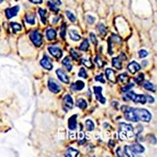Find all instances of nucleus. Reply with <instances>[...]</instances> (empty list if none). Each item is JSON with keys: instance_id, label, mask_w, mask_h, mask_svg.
Instances as JSON below:
<instances>
[{"instance_id": "nucleus-1", "label": "nucleus", "mask_w": 157, "mask_h": 157, "mask_svg": "<svg viewBox=\"0 0 157 157\" xmlns=\"http://www.w3.org/2000/svg\"><path fill=\"white\" fill-rule=\"evenodd\" d=\"M145 152V148L140 144L135 143L131 146H125L124 148V152L130 157L135 156L138 153H142Z\"/></svg>"}, {"instance_id": "nucleus-2", "label": "nucleus", "mask_w": 157, "mask_h": 157, "mask_svg": "<svg viewBox=\"0 0 157 157\" xmlns=\"http://www.w3.org/2000/svg\"><path fill=\"white\" fill-rule=\"evenodd\" d=\"M119 133L121 138L122 136H123L122 138V140L124 138H132L134 136L133 128L130 125H128V124L124 123H120Z\"/></svg>"}, {"instance_id": "nucleus-3", "label": "nucleus", "mask_w": 157, "mask_h": 157, "mask_svg": "<svg viewBox=\"0 0 157 157\" xmlns=\"http://www.w3.org/2000/svg\"><path fill=\"white\" fill-rule=\"evenodd\" d=\"M127 100H131L135 103H141L144 104L146 103L147 100L145 95L143 94H136L133 91H131L127 93L124 97V101H126Z\"/></svg>"}, {"instance_id": "nucleus-4", "label": "nucleus", "mask_w": 157, "mask_h": 157, "mask_svg": "<svg viewBox=\"0 0 157 157\" xmlns=\"http://www.w3.org/2000/svg\"><path fill=\"white\" fill-rule=\"evenodd\" d=\"M135 114L138 121L150 122L152 119L151 113L148 110L143 108H134Z\"/></svg>"}, {"instance_id": "nucleus-5", "label": "nucleus", "mask_w": 157, "mask_h": 157, "mask_svg": "<svg viewBox=\"0 0 157 157\" xmlns=\"http://www.w3.org/2000/svg\"><path fill=\"white\" fill-rule=\"evenodd\" d=\"M30 38L32 43L36 47H40L42 44V35L37 30L32 31L30 35Z\"/></svg>"}, {"instance_id": "nucleus-6", "label": "nucleus", "mask_w": 157, "mask_h": 157, "mask_svg": "<svg viewBox=\"0 0 157 157\" xmlns=\"http://www.w3.org/2000/svg\"><path fill=\"white\" fill-rule=\"evenodd\" d=\"M125 107L126 109L124 111L125 118L128 121H131L133 122H138V119L135 114L133 107H128L126 106Z\"/></svg>"}, {"instance_id": "nucleus-7", "label": "nucleus", "mask_w": 157, "mask_h": 157, "mask_svg": "<svg viewBox=\"0 0 157 157\" xmlns=\"http://www.w3.org/2000/svg\"><path fill=\"white\" fill-rule=\"evenodd\" d=\"M126 57L124 54H121L119 56L113 58L112 61L113 66L116 69L118 70H121L122 69V61L126 60Z\"/></svg>"}, {"instance_id": "nucleus-8", "label": "nucleus", "mask_w": 157, "mask_h": 157, "mask_svg": "<svg viewBox=\"0 0 157 157\" xmlns=\"http://www.w3.org/2000/svg\"><path fill=\"white\" fill-rule=\"evenodd\" d=\"M20 10V7L18 6H15L13 7L7 8L5 10V15L8 19H11L14 16L17 15L18 12Z\"/></svg>"}, {"instance_id": "nucleus-9", "label": "nucleus", "mask_w": 157, "mask_h": 157, "mask_svg": "<svg viewBox=\"0 0 157 157\" xmlns=\"http://www.w3.org/2000/svg\"><path fill=\"white\" fill-rule=\"evenodd\" d=\"M94 92L96 97V100L100 101L101 104H105L106 103V98L103 97L102 95V87L101 86H94L93 87Z\"/></svg>"}, {"instance_id": "nucleus-10", "label": "nucleus", "mask_w": 157, "mask_h": 157, "mask_svg": "<svg viewBox=\"0 0 157 157\" xmlns=\"http://www.w3.org/2000/svg\"><path fill=\"white\" fill-rule=\"evenodd\" d=\"M40 65H42L44 69L48 70H51L53 69V65L52 64V61L51 59V58L47 55H45L43 59L41 60Z\"/></svg>"}, {"instance_id": "nucleus-11", "label": "nucleus", "mask_w": 157, "mask_h": 157, "mask_svg": "<svg viewBox=\"0 0 157 157\" xmlns=\"http://www.w3.org/2000/svg\"><path fill=\"white\" fill-rule=\"evenodd\" d=\"M48 87L51 92L55 94L59 93L61 91V87L57 82L52 79H50L48 81Z\"/></svg>"}, {"instance_id": "nucleus-12", "label": "nucleus", "mask_w": 157, "mask_h": 157, "mask_svg": "<svg viewBox=\"0 0 157 157\" xmlns=\"http://www.w3.org/2000/svg\"><path fill=\"white\" fill-rule=\"evenodd\" d=\"M48 51L52 56L55 57L56 59H61L62 57V51L59 48L50 47L48 48Z\"/></svg>"}, {"instance_id": "nucleus-13", "label": "nucleus", "mask_w": 157, "mask_h": 157, "mask_svg": "<svg viewBox=\"0 0 157 157\" xmlns=\"http://www.w3.org/2000/svg\"><path fill=\"white\" fill-rule=\"evenodd\" d=\"M56 74L57 75L58 78L60 79V80H61L65 84H69L70 80H69V77H68V76L66 74L62 69H57L56 70Z\"/></svg>"}, {"instance_id": "nucleus-14", "label": "nucleus", "mask_w": 157, "mask_h": 157, "mask_svg": "<svg viewBox=\"0 0 157 157\" xmlns=\"http://www.w3.org/2000/svg\"><path fill=\"white\" fill-rule=\"evenodd\" d=\"M116 72L114 70H113L111 69H107L106 70V76L107 79V80H110V82H113V83H116L117 79L116 77Z\"/></svg>"}, {"instance_id": "nucleus-15", "label": "nucleus", "mask_w": 157, "mask_h": 157, "mask_svg": "<svg viewBox=\"0 0 157 157\" xmlns=\"http://www.w3.org/2000/svg\"><path fill=\"white\" fill-rule=\"evenodd\" d=\"M128 69L131 74H135V73H136L138 71H139L140 69H141V66H140L139 64H138L137 62L133 61L128 64Z\"/></svg>"}, {"instance_id": "nucleus-16", "label": "nucleus", "mask_w": 157, "mask_h": 157, "mask_svg": "<svg viewBox=\"0 0 157 157\" xmlns=\"http://www.w3.org/2000/svg\"><path fill=\"white\" fill-rule=\"evenodd\" d=\"M63 104L64 107L67 109H72L74 106V102L72 97L69 94L65 95L63 99Z\"/></svg>"}, {"instance_id": "nucleus-17", "label": "nucleus", "mask_w": 157, "mask_h": 157, "mask_svg": "<svg viewBox=\"0 0 157 157\" xmlns=\"http://www.w3.org/2000/svg\"><path fill=\"white\" fill-rule=\"evenodd\" d=\"M77 114H74L69 119L68 127L70 130H74L77 128Z\"/></svg>"}, {"instance_id": "nucleus-18", "label": "nucleus", "mask_w": 157, "mask_h": 157, "mask_svg": "<svg viewBox=\"0 0 157 157\" xmlns=\"http://www.w3.org/2000/svg\"><path fill=\"white\" fill-rule=\"evenodd\" d=\"M85 87V84L83 81L82 80H77L76 81L75 83H74L71 85L70 88L73 90H81L82 89H83L84 87Z\"/></svg>"}, {"instance_id": "nucleus-19", "label": "nucleus", "mask_w": 157, "mask_h": 157, "mask_svg": "<svg viewBox=\"0 0 157 157\" xmlns=\"http://www.w3.org/2000/svg\"><path fill=\"white\" fill-rule=\"evenodd\" d=\"M79 154V152L73 148H69L66 152L65 156L67 157H76Z\"/></svg>"}, {"instance_id": "nucleus-20", "label": "nucleus", "mask_w": 157, "mask_h": 157, "mask_svg": "<svg viewBox=\"0 0 157 157\" xmlns=\"http://www.w3.org/2000/svg\"><path fill=\"white\" fill-rule=\"evenodd\" d=\"M69 36L70 39L74 41H79L81 38V37L79 35L78 32L75 30H71L69 31Z\"/></svg>"}, {"instance_id": "nucleus-21", "label": "nucleus", "mask_w": 157, "mask_h": 157, "mask_svg": "<svg viewBox=\"0 0 157 157\" xmlns=\"http://www.w3.org/2000/svg\"><path fill=\"white\" fill-rule=\"evenodd\" d=\"M46 35L48 40H52L57 37V32L54 29H49L46 31Z\"/></svg>"}, {"instance_id": "nucleus-22", "label": "nucleus", "mask_w": 157, "mask_h": 157, "mask_svg": "<svg viewBox=\"0 0 157 157\" xmlns=\"http://www.w3.org/2000/svg\"><path fill=\"white\" fill-rule=\"evenodd\" d=\"M118 79L119 81L123 84H127L129 82V77L127 74V73L121 74L118 76Z\"/></svg>"}, {"instance_id": "nucleus-23", "label": "nucleus", "mask_w": 157, "mask_h": 157, "mask_svg": "<svg viewBox=\"0 0 157 157\" xmlns=\"http://www.w3.org/2000/svg\"><path fill=\"white\" fill-rule=\"evenodd\" d=\"M62 64L65 66V67L67 68L68 71H71L72 69V65L71 64V61L70 59H69V57H65V59L62 61Z\"/></svg>"}, {"instance_id": "nucleus-24", "label": "nucleus", "mask_w": 157, "mask_h": 157, "mask_svg": "<svg viewBox=\"0 0 157 157\" xmlns=\"http://www.w3.org/2000/svg\"><path fill=\"white\" fill-rule=\"evenodd\" d=\"M143 87L148 90H150V91H152V92H155V90H156L155 87L151 83V82H150L148 80H146L144 82Z\"/></svg>"}, {"instance_id": "nucleus-25", "label": "nucleus", "mask_w": 157, "mask_h": 157, "mask_svg": "<svg viewBox=\"0 0 157 157\" xmlns=\"http://www.w3.org/2000/svg\"><path fill=\"white\" fill-rule=\"evenodd\" d=\"M76 106L82 110H84L87 107V104L86 101L83 99H79L76 102Z\"/></svg>"}, {"instance_id": "nucleus-26", "label": "nucleus", "mask_w": 157, "mask_h": 157, "mask_svg": "<svg viewBox=\"0 0 157 157\" xmlns=\"http://www.w3.org/2000/svg\"><path fill=\"white\" fill-rule=\"evenodd\" d=\"M89 47V41L87 39H85L83 42L81 44V45L79 47V50L81 51H84V52H86L88 48Z\"/></svg>"}, {"instance_id": "nucleus-27", "label": "nucleus", "mask_w": 157, "mask_h": 157, "mask_svg": "<svg viewBox=\"0 0 157 157\" xmlns=\"http://www.w3.org/2000/svg\"><path fill=\"white\" fill-rule=\"evenodd\" d=\"M25 18L27 22L29 24L34 25L35 23V16L34 14H27Z\"/></svg>"}, {"instance_id": "nucleus-28", "label": "nucleus", "mask_w": 157, "mask_h": 157, "mask_svg": "<svg viewBox=\"0 0 157 157\" xmlns=\"http://www.w3.org/2000/svg\"><path fill=\"white\" fill-rule=\"evenodd\" d=\"M46 13H47V11L45 10H43V9H42V8H39L38 9V13L40 16L41 20H42V21L44 24L46 23V17H45Z\"/></svg>"}, {"instance_id": "nucleus-29", "label": "nucleus", "mask_w": 157, "mask_h": 157, "mask_svg": "<svg viewBox=\"0 0 157 157\" xmlns=\"http://www.w3.org/2000/svg\"><path fill=\"white\" fill-rule=\"evenodd\" d=\"M144 80H145V76H144V74L142 73L139 74L136 77H135L134 79V81L138 84H142L143 83V82L144 81Z\"/></svg>"}, {"instance_id": "nucleus-30", "label": "nucleus", "mask_w": 157, "mask_h": 157, "mask_svg": "<svg viewBox=\"0 0 157 157\" xmlns=\"http://www.w3.org/2000/svg\"><path fill=\"white\" fill-rule=\"evenodd\" d=\"M81 62H82V64L84 65L85 66H86L87 68L91 69V68H94V65L93 64L91 61H90V59L89 60H87V59H82Z\"/></svg>"}, {"instance_id": "nucleus-31", "label": "nucleus", "mask_w": 157, "mask_h": 157, "mask_svg": "<svg viewBox=\"0 0 157 157\" xmlns=\"http://www.w3.org/2000/svg\"><path fill=\"white\" fill-rule=\"evenodd\" d=\"M86 126L87 129L89 131H92L94 129V124L90 119H87L86 121Z\"/></svg>"}, {"instance_id": "nucleus-32", "label": "nucleus", "mask_w": 157, "mask_h": 157, "mask_svg": "<svg viewBox=\"0 0 157 157\" xmlns=\"http://www.w3.org/2000/svg\"><path fill=\"white\" fill-rule=\"evenodd\" d=\"M11 27L13 30V32L16 34V32L20 31L21 30V25L17 23H11Z\"/></svg>"}, {"instance_id": "nucleus-33", "label": "nucleus", "mask_w": 157, "mask_h": 157, "mask_svg": "<svg viewBox=\"0 0 157 157\" xmlns=\"http://www.w3.org/2000/svg\"><path fill=\"white\" fill-rule=\"evenodd\" d=\"M98 30H99V31L100 32V34L102 35H103V36H106V34H107V30H106L105 26L103 24L101 23L100 25H99Z\"/></svg>"}, {"instance_id": "nucleus-34", "label": "nucleus", "mask_w": 157, "mask_h": 157, "mask_svg": "<svg viewBox=\"0 0 157 157\" xmlns=\"http://www.w3.org/2000/svg\"><path fill=\"white\" fill-rule=\"evenodd\" d=\"M60 35H61V37L63 39L65 38V35H66V25H65V23H63L62 25L61 26Z\"/></svg>"}, {"instance_id": "nucleus-35", "label": "nucleus", "mask_w": 157, "mask_h": 157, "mask_svg": "<svg viewBox=\"0 0 157 157\" xmlns=\"http://www.w3.org/2000/svg\"><path fill=\"white\" fill-rule=\"evenodd\" d=\"M95 62L98 65L99 67H102L105 65V62L101 59L100 57H97L95 59Z\"/></svg>"}, {"instance_id": "nucleus-36", "label": "nucleus", "mask_w": 157, "mask_h": 157, "mask_svg": "<svg viewBox=\"0 0 157 157\" xmlns=\"http://www.w3.org/2000/svg\"><path fill=\"white\" fill-rule=\"evenodd\" d=\"M66 15H67V16L68 17V18L69 19V20L72 22H74L76 21V17L74 15V14L72 13H71L70 11H66Z\"/></svg>"}, {"instance_id": "nucleus-37", "label": "nucleus", "mask_w": 157, "mask_h": 157, "mask_svg": "<svg viewBox=\"0 0 157 157\" xmlns=\"http://www.w3.org/2000/svg\"><path fill=\"white\" fill-rule=\"evenodd\" d=\"M78 76L80 77H82V78H84V79H86L87 77V74L86 72V70H84V68H81L80 69V71L79 72V74Z\"/></svg>"}, {"instance_id": "nucleus-38", "label": "nucleus", "mask_w": 157, "mask_h": 157, "mask_svg": "<svg viewBox=\"0 0 157 157\" xmlns=\"http://www.w3.org/2000/svg\"><path fill=\"white\" fill-rule=\"evenodd\" d=\"M48 6H49V8H51V10L53 11H55V12H58L59 11V9L58 8L55 4L51 3V2H48Z\"/></svg>"}, {"instance_id": "nucleus-39", "label": "nucleus", "mask_w": 157, "mask_h": 157, "mask_svg": "<svg viewBox=\"0 0 157 157\" xmlns=\"http://www.w3.org/2000/svg\"><path fill=\"white\" fill-rule=\"evenodd\" d=\"M90 40H91L92 43L95 45H97V44H98V42H97V40L96 37V35L93 34V33H90Z\"/></svg>"}, {"instance_id": "nucleus-40", "label": "nucleus", "mask_w": 157, "mask_h": 157, "mask_svg": "<svg viewBox=\"0 0 157 157\" xmlns=\"http://www.w3.org/2000/svg\"><path fill=\"white\" fill-rule=\"evenodd\" d=\"M134 87V84H132V83H130V84H128V85H126V86H125L124 87H123L121 89V90L124 93H126V92H128L129 89H131L132 87Z\"/></svg>"}, {"instance_id": "nucleus-41", "label": "nucleus", "mask_w": 157, "mask_h": 157, "mask_svg": "<svg viewBox=\"0 0 157 157\" xmlns=\"http://www.w3.org/2000/svg\"><path fill=\"white\" fill-rule=\"evenodd\" d=\"M70 54H71V56L72 57V58L74 59H75V60H77L78 59H79V55L75 51H74L73 49H71L70 50Z\"/></svg>"}, {"instance_id": "nucleus-42", "label": "nucleus", "mask_w": 157, "mask_h": 157, "mask_svg": "<svg viewBox=\"0 0 157 157\" xmlns=\"http://www.w3.org/2000/svg\"><path fill=\"white\" fill-rule=\"evenodd\" d=\"M138 54H139V57L142 58H142L146 57L148 55V52H147L146 51H145V50H141V51H139L138 52Z\"/></svg>"}, {"instance_id": "nucleus-43", "label": "nucleus", "mask_w": 157, "mask_h": 157, "mask_svg": "<svg viewBox=\"0 0 157 157\" xmlns=\"http://www.w3.org/2000/svg\"><path fill=\"white\" fill-rule=\"evenodd\" d=\"M95 79H96V81H100V82H102V83H105V82H106L105 80L103 78V74H101L100 75L97 76L95 77Z\"/></svg>"}, {"instance_id": "nucleus-44", "label": "nucleus", "mask_w": 157, "mask_h": 157, "mask_svg": "<svg viewBox=\"0 0 157 157\" xmlns=\"http://www.w3.org/2000/svg\"><path fill=\"white\" fill-rule=\"evenodd\" d=\"M87 20L88 23H89L90 24H93L95 21V18L93 17V16H92L88 15L87 16Z\"/></svg>"}, {"instance_id": "nucleus-45", "label": "nucleus", "mask_w": 157, "mask_h": 157, "mask_svg": "<svg viewBox=\"0 0 157 157\" xmlns=\"http://www.w3.org/2000/svg\"><path fill=\"white\" fill-rule=\"evenodd\" d=\"M146 100H148V102H149L150 103H153L155 101L154 98L152 96H151L148 95V96H146Z\"/></svg>"}, {"instance_id": "nucleus-46", "label": "nucleus", "mask_w": 157, "mask_h": 157, "mask_svg": "<svg viewBox=\"0 0 157 157\" xmlns=\"http://www.w3.org/2000/svg\"><path fill=\"white\" fill-rule=\"evenodd\" d=\"M30 1L34 4H42L43 2L42 0H30Z\"/></svg>"}, {"instance_id": "nucleus-47", "label": "nucleus", "mask_w": 157, "mask_h": 157, "mask_svg": "<svg viewBox=\"0 0 157 157\" xmlns=\"http://www.w3.org/2000/svg\"><path fill=\"white\" fill-rule=\"evenodd\" d=\"M52 3L55 4V5H61L62 4V2L61 0H52Z\"/></svg>"}]
</instances>
